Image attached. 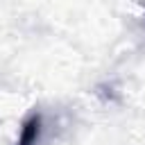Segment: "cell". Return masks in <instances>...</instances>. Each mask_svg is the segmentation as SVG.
Returning a JSON list of instances; mask_svg holds the SVG:
<instances>
[{
  "instance_id": "obj_1",
  "label": "cell",
  "mask_w": 145,
  "mask_h": 145,
  "mask_svg": "<svg viewBox=\"0 0 145 145\" xmlns=\"http://www.w3.org/2000/svg\"><path fill=\"white\" fill-rule=\"evenodd\" d=\"M39 138H41V116L36 113V116H29L23 122V129H20L16 145H36Z\"/></svg>"
}]
</instances>
